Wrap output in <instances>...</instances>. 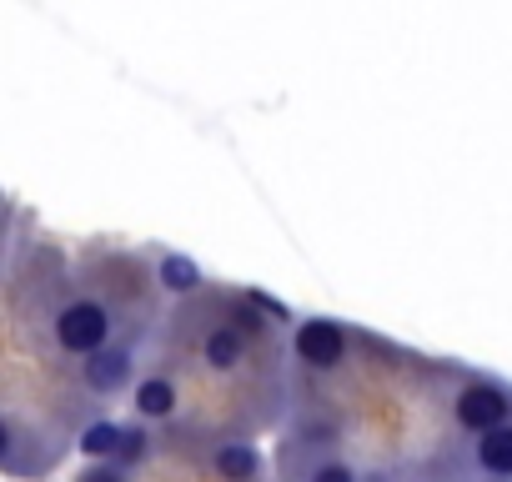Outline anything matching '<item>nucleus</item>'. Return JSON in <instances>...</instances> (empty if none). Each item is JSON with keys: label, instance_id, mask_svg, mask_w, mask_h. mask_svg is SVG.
<instances>
[{"label": "nucleus", "instance_id": "nucleus-1", "mask_svg": "<svg viewBox=\"0 0 512 482\" xmlns=\"http://www.w3.org/2000/svg\"><path fill=\"white\" fill-rule=\"evenodd\" d=\"M116 332H121L116 307L106 297H96V292H76V297H66L51 312V342H56L61 357H76V362H86L101 347H111Z\"/></svg>", "mask_w": 512, "mask_h": 482}, {"label": "nucleus", "instance_id": "nucleus-2", "mask_svg": "<svg viewBox=\"0 0 512 482\" xmlns=\"http://www.w3.org/2000/svg\"><path fill=\"white\" fill-rule=\"evenodd\" d=\"M447 422L462 437L512 422V382L492 372H457V387L447 392Z\"/></svg>", "mask_w": 512, "mask_h": 482}, {"label": "nucleus", "instance_id": "nucleus-3", "mask_svg": "<svg viewBox=\"0 0 512 482\" xmlns=\"http://www.w3.org/2000/svg\"><path fill=\"white\" fill-rule=\"evenodd\" d=\"M352 342H357V332L347 322H337V317H302L292 327V357L307 372H317V377L342 372L352 362Z\"/></svg>", "mask_w": 512, "mask_h": 482}, {"label": "nucleus", "instance_id": "nucleus-4", "mask_svg": "<svg viewBox=\"0 0 512 482\" xmlns=\"http://www.w3.org/2000/svg\"><path fill=\"white\" fill-rule=\"evenodd\" d=\"M136 377H141V362H136V347H131V342H111V347H101L96 357L81 362V387H86L91 397H101V402L131 392Z\"/></svg>", "mask_w": 512, "mask_h": 482}, {"label": "nucleus", "instance_id": "nucleus-5", "mask_svg": "<svg viewBox=\"0 0 512 482\" xmlns=\"http://www.w3.org/2000/svg\"><path fill=\"white\" fill-rule=\"evenodd\" d=\"M181 407H186V392H181V377H176L171 367H151V372L136 377V387H131V412H136V422L161 427V422H176Z\"/></svg>", "mask_w": 512, "mask_h": 482}, {"label": "nucleus", "instance_id": "nucleus-6", "mask_svg": "<svg viewBox=\"0 0 512 482\" xmlns=\"http://www.w3.org/2000/svg\"><path fill=\"white\" fill-rule=\"evenodd\" d=\"M462 482H512V422L467 437V447H462Z\"/></svg>", "mask_w": 512, "mask_h": 482}, {"label": "nucleus", "instance_id": "nucleus-7", "mask_svg": "<svg viewBox=\"0 0 512 482\" xmlns=\"http://www.w3.org/2000/svg\"><path fill=\"white\" fill-rule=\"evenodd\" d=\"M206 467L216 472V482H262V447L246 442V437H216L206 442Z\"/></svg>", "mask_w": 512, "mask_h": 482}, {"label": "nucleus", "instance_id": "nucleus-8", "mask_svg": "<svg viewBox=\"0 0 512 482\" xmlns=\"http://www.w3.org/2000/svg\"><path fill=\"white\" fill-rule=\"evenodd\" d=\"M151 282L166 292V297H196L201 287H206V277H201V267L186 257V252H156L151 257Z\"/></svg>", "mask_w": 512, "mask_h": 482}, {"label": "nucleus", "instance_id": "nucleus-9", "mask_svg": "<svg viewBox=\"0 0 512 482\" xmlns=\"http://www.w3.org/2000/svg\"><path fill=\"white\" fill-rule=\"evenodd\" d=\"M297 482H362V467H357V462H347V457H342V452H332V447H317Z\"/></svg>", "mask_w": 512, "mask_h": 482}, {"label": "nucleus", "instance_id": "nucleus-10", "mask_svg": "<svg viewBox=\"0 0 512 482\" xmlns=\"http://www.w3.org/2000/svg\"><path fill=\"white\" fill-rule=\"evenodd\" d=\"M76 482H131V467H121V462H86Z\"/></svg>", "mask_w": 512, "mask_h": 482}, {"label": "nucleus", "instance_id": "nucleus-11", "mask_svg": "<svg viewBox=\"0 0 512 482\" xmlns=\"http://www.w3.org/2000/svg\"><path fill=\"white\" fill-rule=\"evenodd\" d=\"M0 467H16V427H11V417H0Z\"/></svg>", "mask_w": 512, "mask_h": 482}]
</instances>
